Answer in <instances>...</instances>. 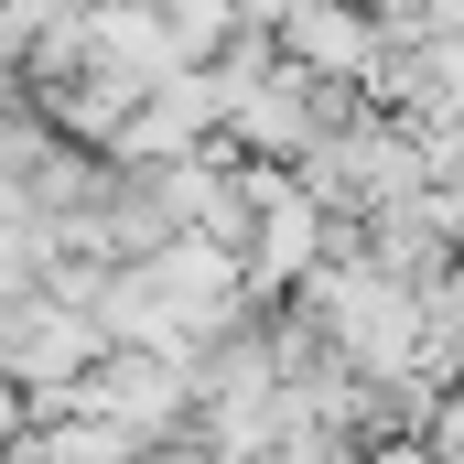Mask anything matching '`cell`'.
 <instances>
[{
	"label": "cell",
	"instance_id": "obj_1",
	"mask_svg": "<svg viewBox=\"0 0 464 464\" xmlns=\"http://www.w3.org/2000/svg\"><path fill=\"white\" fill-rule=\"evenodd\" d=\"M281 33H292V54H314V65H367V76H378V44L356 33L346 0H292V11H281Z\"/></svg>",
	"mask_w": 464,
	"mask_h": 464
},
{
	"label": "cell",
	"instance_id": "obj_2",
	"mask_svg": "<svg viewBox=\"0 0 464 464\" xmlns=\"http://www.w3.org/2000/svg\"><path fill=\"white\" fill-rule=\"evenodd\" d=\"M389 464H421V454H389Z\"/></svg>",
	"mask_w": 464,
	"mask_h": 464
}]
</instances>
